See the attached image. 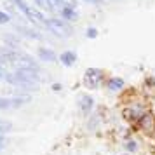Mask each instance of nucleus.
<instances>
[{"label": "nucleus", "mask_w": 155, "mask_h": 155, "mask_svg": "<svg viewBox=\"0 0 155 155\" xmlns=\"http://www.w3.org/2000/svg\"><path fill=\"white\" fill-rule=\"evenodd\" d=\"M153 122H155V119L152 115H145V117L140 120V126L143 127L145 131H150V129H153Z\"/></svg>", "instance_id": "obj_11"}, {"label": "nucleus", "mask_w": 155, "mask_h": 155, "mask_svg": "<svg viewBox=\"0 0 155 155\" xmlns=\"http://www.w3.org/2000/svg\"><path fill=\"white\" fill-rule=\"evenodd\" d=\"M59 12H61V18L66 19V21H75L78 18V12L75 5H64L63 9H59Z\"/></svg>", "instance_id": "obj_5"}, {"label": "nucleus", "mask_w": 155, "mask_h": 155, "mask_svg": "<svg viewBox=\"0 0 155 155\" xmlns=\"http://www.w3.org/2000/svg\"><path fill=\"white\" fill-rule=\"evenodd\" d=\"M78 106H80V110L84 113H89L92 110V106H94V99L89 94H82L80 99H78Z\"/></svg>", "instance_id": "obj_6"}, {"label": "nucleus", "mask_w": 155, "mask_h": 155, "mask_svg": "<svg viewBox=\"0 0 155 155\" xmlns=\"http://www.w3.org/2000/svg\"><path fill=\"white\" fill-rule=\"evenodd\" d=\"M59 59H61V63H63L64 66H71V64L75 63V59H77V54H75L73 51H64L63 54L59 56Z\"/></svg>", "instance_id": "obj_8"}, {"label": "nucleus", "mask_w": 155, "mask_h": 155, "mask_svg": "<svg viewBox=\"0 0 155 155\" xmlns=\"http://www.w3.org/2000/svg\"><path fill=\"white\" fill-rule=\"evenodd\" d=\"M23 103H25V99H19V98H0V110L19 108Z\"/></svg>", "instance_id": "obj_4"}, {"label": "nucleus", "mask_w": 155, "mask_h": 155, "mask_svg": "<svg viewBox=\"0 0 155 155\" xmlns=\"http://www.w3.org/2000/svg\"><path fill=\"white\" fill-rule=\"evenodd\" d=\"M126 117L133 122H140L143 117H145V108L143 106H131L126 112Z\"/></svg>", "instance_id": "obj_3"}, {"label": "nucleus", "mask_w": 155, "mask_h": 155, "mask_svg": "<svg viewBox=\"0 0 155 155\" xmlns=\"http://www.w3.org/2000/svg\"><path fill=\"white\" fill-rule=\"evenodd\" d=\"M85 2H89V4H103V0H85Z\"/></svg>", "instance_id": "obj_17"}, {"label": "nucleus", "mask_w": 155, "mask_h": 155, "mask_svg": "<svg viewBox=\"0 0 155 155\" xmlns=\"http://www.w3.org/2000/svg\"><path fill=\"white\" fill-rule=\"evenodd\" d=\"M101 78V73H99L98 70H94V68H91V70L85 71V84L89 85V87H96L98 85V80Z\"/></svg>", "instance_id": "obj_7"}, {"label": "nucleus", "mask_w": 155, "mask_h": 155, "mask_svg": "<svg viewBox=\"0 0 155 155\" xmlns=\"http://www.w3.org/2000/svg\"><path fill=\"white\" fill-rule=\"evenodd\" d=\"M47 28L51 30V31H54V33H58V35H66V33H71V28L66 25V23L59 21V19H47Z\"/></svg>", "instance_id": "obj_2"}, {"label": "nucleus", "mask_w": 155, "mask_h": 155, "mask_svg": "<svg viewBox=\"0 0 155 155\" xmlns=\"http://www.w3.org/2000/svg\"><path fill=\"white\" fill-rule=\"evenodd\" d=\"M106 85H108L110 91H120V89L124 87V80L119 78V77H113V78H110V80L106 82Z\"/></svg>", "instance_id": "obj_9"}, {"label": "nucleus", "mask_w": 155, "mask_h": 155, "mask_svg": "<svg viewBox=\"0 0 155 155\" xmlns=\"http://www.w3.org/2000/svg\"><path fill=\"white\" fill-rule=\"evenodd\" d=\"M12 2H14L16 7L19 9V11H21L23 14L28 18L30 21L37 23V25H40V23H47V19H45V18H44V16L40 14V12H37L35 9L30 7V5L26 4V2H25V0H12Z\"/></svg>", "instance_id": "obj_1"}, {"label": "nucleus", "mask_w": 155, "mask_h": 155, "mask_svg": "<svg viewBox=\"0 0 155 155\" xmlns=\"http://www.w3.org/2000/svg\"><path fill=\"white\" fill-rule=\"evenodd\" d=\"M4 147H5V136H4V134H0V150H2Z\"/></svg>", "instance_id": "obj_16"}, {"label": "nucleus", "mask_w": 155, "mask_h": 155, "mask_svg": "<svg viewBox=\"0 0 155 155\" xmlns=\"http://www.w3.org/2000/svg\"><path fill=\"white\" fill-rule=\"evenodd\" d=\"M0 78H5V71H4L2 66H0Z\"/></svg>", "instance_id": "obj_18"}, {"label": "nucleus", "mask_w": 155, "mask_h": 155, "mask_svg": "<svg viewBox=\"0 0 155 155\" xmlns=\"http://www.w3.org/2000/svg\"><path fill=\"white\" fill-rule=\"evenodd\" d=\"M9 19H11V18H9L5 12H2V11H0V25H4V23H9Z\"/></svg>", "instance_id": "obj_14"}, {"label": "nucleus", "mask_w": 155, "mask_h": 155, "mask_svg": "<svg viewBox=\"0 0 155 155\" xmlns=\"http://www.w3.org/2000/svg\"><path fill=\"white\" fill-rule=\"evenodd\" d=\"M38 56H40V59H44V61H54V52L51 49H47V47H40V49H38Z\"/></svg>", "instance_id": "obj_10"}, {"label": "nucleus", "mask_w": 155, "mask_h": 155, "mask_svg": "<svg viewBox=\"0 0 155 155\" xmlns=\"http://www.w3.org/2000/svg\"><path fill=\"white\" fill-rule=\"evenodd\" d=\"M85 35L89 37V38H94V37H98V30H96V28H87Z\"/></svg>", "instance_id": "obj_13"}, {"label": "nucleus", "mask_w": 155, "mask_h": 155, "mask_svg": "<svg viewBox=\"0 0 155 155\" xmlns=\"http://www.w3.org/2000/svg\"><path fill=\"white\" fill-rule=\"evenodd\" d=\"M37 5L40 9H45V11H51V7H49V0H33Z\"/></svg>", "instance_id": "obj_12"}, {"label": "nucleus", "mask_w": 155, "mask_h": 155, "mask_svg": "<svg viewBox=\"0 0 155 155\" xmlns=\"http://www.w3.org/2000/svg\"><path fill=\"white\" fill-rule=\"evenodd\" d=\"M127 150H129V152H134V150H136V143H134V141H129V143H127Z\"/></svg>", "instance_id": "obj_15"}]
</instances>
